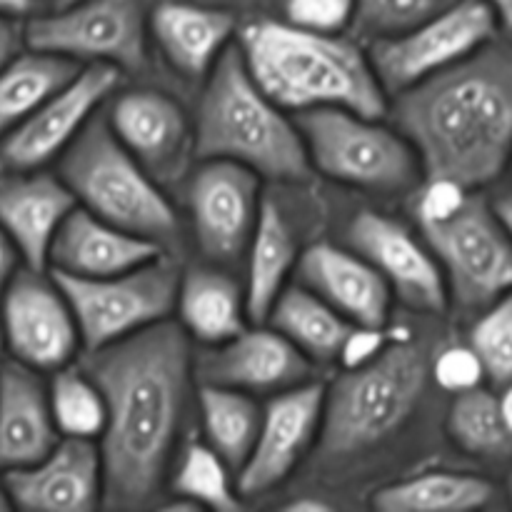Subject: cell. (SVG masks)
I'll list each match as a JSON object with an SVG mask.
<instances>
[{
    "instance_id": "10",
    "label": "cell",
    "mask_w": 512,
    "mask_h": 512,
    "mask_svg": "<svg viewBox=\"0 0 512 512\" xmlns=\"http://www.w3.org/2000/svg\"><path fill=\"white\" fill-rule=\"evenodd\" d=\"M495 30L498 15L488 0H455L408 33L373 40L368 60L385 95H398L483 48Z\"/></svg>"
},
{
    "instance_id": "11",
    "label": "cell",
    "mask_w": 512,
    "mask_h": 512,
    "mask_svg": "<svg viewBox=\"0 0 512 512\" xmlns=\"http://www.w3.org/2000/svg\"><path fill=\"white\" fill-rule=\"evenodd\" d=\"M25 45L75 63H108L118 70L145 65V0H78L23 28Z\"/></svg>"
},
{
    "instance_id": "20",
    "label": "cell",
    "mask_w": 512,
    "mask_h": 512,
    "mask_svg": "<svg viewBox=\"0 0 512 512\" xmlns=\"http://www.w3.org/2000/svg\"><path fill=\"white\" fill-rule=\"evenodd\" d=\"M300 285L313 290L358 330H380L390 320L393 290L383 275L355 250L330 243L310 245L295 263Z\"/></svg>"
},
{
    "instance_id": "13",
    "label": "cell",
    "mask_w": 512,
    "mask_h": 512,
    "mask_svg": "<svg viewBox=\"0 0 512 512\" xmlns=\"http://www.w3.org/2000/svg\"><path fill=\"white\" fill-rule=\"evenodd\" d=\"M3 338L18 363L55 373L73 363L80 333L63 290L43 270L25 268L3 290Z\"/></svg>"
},
{
    "instance_id": "35",
    "label": "cell",
    "mask_w": 512,
    "mask_h": 512,
    "mask_svg": "<svg viewBox=\"0 0 512 512\" xmlns=\"http://www.w3.org/2000/svg\"><path fill=\"white\" fill-rule=\"evenodd\" d=\"M455 0H355L353 25L373 40L395 38L438 15Z\"/></svg>"
},
{
    "instance_id": "37",
    "label": "cell",
    "mask_w": 512,
    "mask_h": 512,
    "mask_svg": "<svg viewBox=\"0 0 512 512\" xmlns=\"http://www.w3.org/2000/svg\"><path fill=\"white\" fill-rule=\"evenodd\" d=\"M433 375L438 380L440 388L450 390V393H460L480 385L485 378L483 365H480L478 355L473 348H448L433 360Z\"/></svg>"
},
{
    "instance_id": "32",
    "label": "cell",
    "mask_w": 512,
    "mask_h": 512,
    "mask_svg": "<svg viewBox=\"0 0 512 512\" xmlns=\"http://www.w3.org/2000/svg\"><path fill=\"white\" fill-rule=\"evenodd\" d=\"M233 468L210 448L208 443H193L183 450L175 463L173 495L180 503L165 510H215L235 512L243 508V495L238 493V480H233Z\"/></svg>"
},
{
    "instance_id": "27",
    "label": "cell",
    "mask_w": 512,
    "mask_h": 512,
    "mask_svg": "<svg viewBox=\"0 0 512 512\" xmlns=\"http://www.w3.org/2000/svg\"><path fill=\"white\" fill-rule=\"evenodd\" d=\"M298 255V240L283 210L265 198L260 203L258 223L248 243V280H245V305L255 323H265L275 298L285 288V280L295 273Z\"/></svg>"
},
{
    "instance_id": "31",
    "label": "cell",
    "mask_w": 512,
    "mask_h": 512,
    "mask_svg": "<svg viewBox=\"0 0 512 512\" xmlns=\"http://www.w3.org/2000/svg\"><path fill=\"white\" fill-rule=\"evenodd\" d=\"M448 435L475 458H512V433L500 398L480 385L455 393L448 410Z\"/></svg>"
},
{
    "instance_id": "28",
    "label": "cell",
    "mask_w": 512,
    "mask_h": 512,
    "mask_svg": "<svg viewBox=\"0 0 512 512\" xmlns=\"http://www.w3.org/2000/svg\"><path fill=\"white\" fill-rule=\"evenodd\" d=\"M493 495V485L478 475L433 470L380 488L373 495V508L380 512H465L485 508Z\"/></svg>"
},
{
    "instance_id": "39",
    "label": "cell",
    "mask_w": 512,
    "mask_h": 512,
    "mask_svg": "<svg viewBox=\"0 0 512 512\" xmlns=\"http://www.w3.org/2000/svg\"><path fill=\"white\" fill-rule=\"evenodd\" d=\"M18 258H20L18 250H15V245L10 243L5 230L0 228V295H3V290L8 288L10 278L18 273Z\"/></svg>"
},
{
    "instance_id": "14",
    "label": "cell",
    "mask_w": 512,
    "mask_h": 512,
    "mask_svg": "<svg viewBox=\"0 0 512 512\" xmlns=\"http://www.w3.org/2000/svg\"><path fill=\"white\" fill-rule=\"evenodd\" d=\"M260 175L233 160H203L188 183L195 240L205 258L230 263L248 250L260 213Z\"/></svg>"
},
{
    "instance_id": "23",
    "label": "cell",
    "mask_w": 512,
    "mask_h": 512,
    "mask_svg": "<svg viewBox=\"0 0 512 512\" xmlns=\"http://www.w3.org/2000/svg\"><path fill=\"white\" fill-rule=\"evenodd\" d=\"M58 440L48 388L38 370L18 360L0 365V470L8 473L33 465Z\"/></svg>"
},
{
    "instance_id": "34",
    "label": "cell",
    "mask_w": 512,
    "mask_h": 512,
    "mask_svg": "<svg viewBox=\"0 0 512 512\" xmlns=\"http://www.w3.org/2000/svg\"><path fill=\"white\" fill-rule=\"evenodd\" d=\"M470 348L490 383L498 388L512 383V290L483 310L470 330Z\"/></svg>"
},
{
    "instance_id": "15",
    "label": "cell",
    "mask_w": 512,
    "mask_h": 512,
    "mask_svg": "<svg viewBox=\"0 0 512 512\" xmlns=\"http://www.w3.org/2000/svg\"><path fill=\"white\" fill-rule=\"evenodd\" d=\"M323 400V385L300 383L275 393V398L265 405L253 450L235 478L243 498L268 493L293 473L295 465L318 440Z\"/></svg>"
},
{
    "instance_id": "36",
    "label": "cell",
    "mask_w": 512,
    "mask_h": 512,
    "mask_svg": "<svg viewBox=\"0 0 512 512\" xmlns=\"http://www.w3.org/2000/svg\"><path fill=\"white\" fill-rule=\"evenodd\" d=\"M285 23L313 33H343L353 25L355 0H285Z\"/></svg>"
},
{
    "instance_id": "43",
    "label": "cell",
    "mask_w": 512,
    "mask_h": 512,
    "mask_svg": "<svg viewBox=\"0 0 512 512\" xmlns=\"http://www.w3.org/2000/svg\"><path fill=\"white\" fill-rule=\"evenodd\" d=\"M490 8L495 10L498 20L503 23V28L512 33V0H488Z\"/></svg>"
},
{
    "instance_id": "3",
    "label": "cell",
    "mask_w": 512,
    "mask_h": 512,
    "mask_svg": "<svg viewBox=\"0 0 512 512\" xmlns=\"http://www.w3.org/2000/svg\"><path fill=\"white\" fill-rule=\"evenodd\" d=\"M238 48L258 88L283 110L345 108L365 118L388 110L368 55L340 33L260 20L243 30Z\"/></svg>"
},
{
    "instance_id": "22",
    "label": "cell",
    "mask_w": 512,
    "mask_h": 512,
    "mask_svg": "<svg viewBox=\"0 0 512 512\" xmlns=\"http://www.w3.org/2000/svg\"><path fill=\"white\" fill-rule=\"evenodd\" d=\"M165 255L163 245L105 223L90 210L75 205L55 233L48 253L53 273L75 278H105L140 268Z\"/></svg>"
},
{
    "instance_id": "33",
    "label": "cell",
    "mask_w": 512,
    "mask_h": 512,
    "mask_svg": "<svg viewBox=\"0 0 512 512\" xmlns=\"http://www.w3.org/2000/svg\"><path fill=\"white\" fill-rule=\"evenodd\" d=\"M48 400L53 423L63 438L98 440L103 435L108 418L103 390L85 373L83 365H63L55 370Z\"/></svg>"
},
{
    "instance_id": "46",
    "label": "cell",
    "mask_w": 512,
    "mask_h": 512,
    "mask_svg": "<svg viewBox=\"0 0 512 512\" xmlns=\"http://www.w3.org/2000/svg\"><path fill=\"white\" fill-rule=\"evenodd\" d=\"M70 3H78V0H53V8H65Z\"/></svg>"
},
{
    "instance_id": "19",
    "label": "cell",
    "mask_w": 512,
    "mask_h": 512,
    "mask_svg": "<svg viewBox=\"0 0 512 512\" xmlns=\"http://www.w3.org/2000/svg\"><path fill=\"white\" fill-rule=\"evenodd\" d=\"M200 383L225 385L243 393H280L308 383L313 363L275 328L238 333L215 345L195 363Z\"/></svg>"
},
{
    "instance_id": "24",
    "label": "cell",
    "mask_w": 512,
    "mask_h": 512,
    "mask_svg": "<svg viewBox=\"0 0 512 512\" xmlns=\"http://www.w3.org/2000/svg\"><path fill=\"white\" fill-rule=\"evenodd\" d=\"M150 30L175 70L188 78H200L230 48L235 18L228 10L160 3L150 15Z\"/></svg>"
},
{
    "instance_id": "38",
    "label": "cell",
    "mask_w": 512,
    "mask_h": 512,
    "mask_svg": "<svg viewBox=\"0 0 512 512\" xmlns=\"http://www.w3.org/2000/svg\"><path fill=\"white\" fill-rule=\"evenodd\" d=\"M25 43L23 30L13 23V18L0 15V70L20 53V45Z\"/></svg>"
},
{
    "instance_id": "49",
    "label": "cell",
    "mask_w": 512,
    "mask_h": 512,
    "mask_svg": "<svg viewBox=\"0 0 512 512\" xmlns=\"http://www.w3.org/2000/svg\"><path fill=\"white\" fill-rule=\"evenodd\" d=\"M510 163H512V160H510Z\"/></svg>"
},
{
    "instance_id": "26",
    "label": "cell",
    "mask_w": 512,
    "mask_h": 512,
    "mask_svg": "<svg viewBox=\"0 0 512 512\" xmlns=\"http://www.w3.org/2000/svg\"><path fill=\"white\" fill-rule=\"evenodd\" d=\"M265 323L285 335L310 363L340 358L358 330L305 285H285Z\"/></svg>"
},
{
    "instance_id": "42",
    "label": "cell",
    "mask_w": 512,
    "mask_h": 512,
    "mask_svg": "<svg viewBox=\"0 0 512 512\" xmlns=\"http://www.w3.org/2000/svg\"><path fill=\"white\" fill-rule=\"evenodd\" d=\"M33 10V0H0V15L8 18H18Z\"/></svg>"
},
{
    "instance_id": "29",
    "label": "cell",
    "mask_w": 512,
    "mask_h": 512,
    "mask_svg": "<svg viewBox=\"0 0 512 512\" xmlns=\"http://www.w3.org/2000/svg\"><path fill=\"white\" fill-rule=\"evenodd\" d=\"M80 63L55 53H18L0 70V138L78 75Z\"/></svg>"
},
{
    "instance_id": "8",
    "label": "cell",
    "mask_w": 512,
    "mask_h": 512,
    "mask_svg": "<svg viewBox=\"0 0 512 512\" xmlns=\"http://www.w3.org/2000/svg\"><path fill=\"white\" fill-rule=\"evenodd\" d=\"M310 168L370 193H405L418 183L420 160L398 128L345 108L295 113Z\"/></svg>"
},
{
    "instance_id": "18",
    "label": "cell",
    "mask_w": 512,
    "mask_h": 512,
    "mask_svg": "<svg viewBox=\"0 0 512 512\" xmlns=\"http://www.w3.org/2000/svg\"><path fill=\"white\" fill-rule=\"evenodd\" d=\"M13 508L88 512L103 500V463L93 440L63 438L33 465L3 473Z\"/></svg>"
},
{
    "instance_id": "6",
    "label": "cell",
    "mask_w": 512,
    "mask_h": 512,
    "mask_svg": "<svg viewBox=\"0 0 512 512\" xmlns=\"http://www.w3.org/2000/svg\"><path fill=\"white\" fill-rule=\"evenodd\" d=\"M60 178L80 208L105 223L163 248L178 238V218L158 180L120 145L105 118L93 115L65 148Z\"/></svg>"
},
{
    "instance_id": "47",
    "label": "cell",
    "mask_w": 512,
    "mask_h": 512,
    "mask_svg": "<svg viewBox=\"0 0 512 512\" xmlns=\"http://www.w3.org/2000/svg\"><path fill=\"white\" fill-rule=\"evenodd\" d=\"M3 345H5V338H3V320H0V353H3Z\"/></svg>"
},
{
    "instance_id": "41",
    "label": "cell",
    "mask_w": 512,
    "mask_h": 512,
    "mask_svg": "<svg viewBox=\"0 0 512 512\" xmlns=\"http://www.w3.org/2000/svg\"><path fill=\"white\" fill-rule=\"evenodd\" d=\"M493 210H495V213H498L500 223H503V228L508 230V235H510V240H512V193L500 195V198L495 200Z\"/></svg>"
},
{
    "instance_id": "40",
    "label": "cell",
    "mask_w": 512,
    "mask_h": 512,
    "mask_svg": "<svg viewBox=\"0 0 512 512\" xmlns=\"http://www.w3.org/2000/svg\"><path fill=\"white\" fill-rule=\"evenodd\" d=\"M285 512H330L333 505L323 498H313V495H300V498L288 500L283 505Z\"/></svg>"
},
{
    "instance_id": "21",
    "label": "cell",
    "mask_w": 512,
    "mask_h": 512,
    "mask_svg": "<svg viewBox=\"0 0 512 512\" xmlns=\"http://www.w3.org/2000/svg\"><path fill=\"white\" fill-rule=\"evenodd\" d=\"M75 205L78 200L63 178L43 170L0 175V228L28 268H48L55 233Z\"/></svg>"
},
{
    "instance_id": "5",
    "label": "cell",
    "mask_w": 512,
    "mask_h": 512,
    "mask_svg": "<svg viewBox=\"0 0 512 512\" xmlns=\"http://www.w3.org/2000/svg\"><path fill=\"white\" fill-rule=\"evenodd\" d=\"M428 375V353L408 338L353 365L325 388L320 453L348 458L393 438L418 408Z\"/></svg>"
},
{
    "instance_id": "7",
    "label": "cell",
    "mask_w": 512,
    "mask_h": 512,
    "mask_svg": "<svg viewBox=\"0 0 512 512\" xmlns=\"http://www.w3.org/2000/svg\"><path fill=\"white\" fill-rule=\"evenodd\" d=\"M415 213L460 310H485L512 290V240L483 195L453 190L415 205Z\"/></svg>"
},
{
    "instance_id": "9",
    "label": "cell",
    "mask_w": 512,
    "mask_h": 512,
    "mask_svg": "<svg viewBox=\"0 0 512 512\" xmlns=\"http://www.w3.org/2000/svg\"><path fill=\"white\" fill-rule=\"evenodd\" d=\"M53 280L73 310L80 343L85 350H98L168 320L175 308L180 275L173 260L160 255L118 275L75 278L53 273Z\"/></svg>"
},
{
    "instance_id": "48",
    "label": "cell",
    "mask_w": 512,
    "mask_h": 512,
    "mask_svg": "<svg viewBox=\"0 0 512 512\" xmlns=\"http://www.w3.org/2000/svg\"><path fill=\"white\" fill-rule=\"evenodd\" d=\"M508 493H510V500H512V475H510V480H508Z\"/></svg>"
},
{
    "instance_id": "45",
    "label": "cell",
    "mask_w": 512,
    "mask_h": 512,
    "mask_svg": "<svg viewBox=\"0 0 512 512\" xmlns=\"http://www.w3.org/2000/svg\"><path fill=\"white\" fill-rule=\"evenodd\" d=\"M10 508H13V503H10L8 490H5L3 480H0V512H3V510H10Z\"/></svg>"
},
{
    "instance_id": "25",
    "label": "cell",
    "mask_w": 512,
    "mask_h": 512,
    "mask_svg": "<svg viewBox=\"0 0 512 512\" xmlns=\"http://www.w3.org/2000/svg\"><path fill=\"white\" fill-rule=\"evenodd\" d=\"M175 308L185 333L205 345L228 343L245 330V290L223 270H188L178 283Z\"/></svg>"
},
{
    "instance_id": "2",
    "label": "cell",
    "mask_w": 512,
    "mask_h": 512,
    "mask_svg": "<svg viewBox=\"0 0 512 512\" xmlns=\"http://www.w3.org/2000/svg\"><path fill=\"white\" fill-rule=\"evenodd\" d=\"M393 120L425 180L463 190L493 183L512 160V43L493 38L398 93Z\"/></svg>"
},
{
    "instance_id": "44",
    "label": "cell",
    "mask_w": 512,
    "mask_h": 512,
    "mask_svg": "<svg viewBox=\"0 0 512 512\" xmlns=\"http://www.w3.org/2000/svg\"><path fill=\"white\" fill-rule=\"evenodd\" d=\"M500 405H503L505 420H508V428L512 433V383L505 385V393H503V398H500Z\"/></svg>"
},
{
    "instance_id": "30",
    "label": "cell",
    "mask_w": 512,
    "mask_h": 512,
    "mask_svg": "<svg viewBox=\"0 0 512 512\" xmlns=\"http://www.w3.org/2000/svg\"><path fill=\"white\" fill-rule=\"evenodd\" d=\"M205 443L233 470L243 468L260 430L263 408L243 390L203 383L198 390Z\"/></svg>"
},
{
    "instance_id": "17",
    "label": "cell",
    "mask_w": 512,
    "mask_h": 512,
    "mask_svg": "<svg viewBox=\"0 0 512 512\" xmlns=\"http://www.w3.org/2000/svg\"><path fill=\"white\" fill-rule=\"evenodd\" d=\"M105 120L120 145L158 183H170L185 173L188 155L195 153L193 133L183 105L163 90H128L115 100Z\"/></svg>"
},
{
    "instance_id": "16",
    "label": "cell",
    "mask_w": 512,
    "mask_h": 512,
    "mask_svg": "<svg viewBox=\"0 0 512 512\" xmlns=\"http://www.w3.org/2000/svg\"><path fill=\"white\" fill-rule=\"evenodd\" d=\"M348 245L385 278L393 295L420 313L448 308V285L438 260L405 225L375 210H360L348 225Z\"/></svg>"
},
{
    "instance_id": "12",
    "label": "cell",
    "mask_w": 512,
    "mask_h": 512,
    "mask_svg": "<svg viewBox=\"0 0 512 512\" xmlns=\"http://www.w3.org/2000/svg\"><path fill=\"white\" fill-rule=\"evenodd\" d=\"M118 83L120 70L115 65L90 63L80 68L73 80L0 138V170H40L63 155Z\"/></svg>"
},
{
    "instance_id": "1",
    "label": "cell",
    "mask_w": 512,
    "mask_h": 512,
    "mask_svg": "<svg viewBox=\"0 0 512 512\" xmlns=\"http://www.w3.org/2000/svg\"><path fill=\"white\" fill-rule=\"evenodd\" d=\"M83 368L108 408L98 438L105 505L143 508L163 485L188 413L195 375L190 335L180 323L160 320L88 350Z\"/></svg>"
},
{
    "instance_id": "4",
    "label": "cell",
    "mask_w": 512,
    "mask_h": 512,
    "mask_svg": "<svg viewBox=\"0 0 512 512\" xmlns=\"http://www.w3.org/2000/svg\"><path fill=\"white\" fill-rule=\"evenodd\" d=\"M200 160H233L270 180H308V150L295 120L275 105L230 45L210 70L193 133Z\"/></svg>"
}]
</instances>
